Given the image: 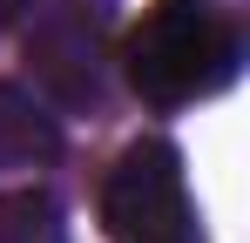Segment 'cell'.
<instances>
[{
    "instance_id": "1",
    "label": "cell",
    "mask_w": 250,
    "mask_h": 243,
    "mask_svg": "<svg viewBox=\"0 0 250 243\" xmlns=\"http://www.w3.org/2000/svg\"><path fill=\"white\" fill-rule=\"evenodd\" d=\"M244 68V40L223 14L196 0H156L122 47V75L149 108H183L223 95Z\"/></svg>"
},
{
    "instance_id": "2",
    "label": "cell",
    "mask_w": 250,
    "mask_h": 243,
    "mask_svg": "<svg viewBox=\"0 0 250 243\" xmlns=\"http://www.w3.org/2000/svg\"><path fill=\"white\" fill-rule=\"evenodd\" d=\"M102 230L115 243H203L196 202L183 182V156L169 142H128L102 176Z\"/></svg>"
},
{
    "instance_id": "3",
    "label": "cell",
    "mask_w": 250,
    "mask_h": 243,
    "mask_svg": "<svg viewBox=\"0 0 250 243\" xmlns=\"http://www.w3.org/2000/svg\"><path fill=\"white\" fill-rule=\"evenodd\" d=\"M108 0H41L27 27V68L54 108H95L108 81Z\"/></svg>"
},
{
    "instance_id": "4",
    "label": "cell",
    "mask_w": 250,
    "mask_h": 243,
    "mask_svg": "<svg viewBox=\"0 0 250 243\" xmlns=\"http://www.w3.org/2000/svg\"><path fill=\"white\" fill-rule=\"evenodd\" d=\"M61 156V122L34 88L0 81V176L7 169H41Z\"/></svg>"
},
{
    "instance_id": "5",
    "label": "cell",
    "mask_w": 250,
    "mask_h": 243,
    "mask_svg": "<svg viewBox=\"0 0 250 243\" xmlns=\"http://www.w3.org/2000/svg\"><path fill=\"white\" fill-rule=\"evenodd\" d=\"M0 243H68L61 202L47 189H7L0 196Z\"/></svg>"
},
{
    "instance_id": "6",
    "label": "cell",
    "mask_w": 250,
    "mask_h": 243,
    "mask_svg": "<svg viewBox=\"0 0 250 243\" xmlns=\"http://www.w3.org/2000/svg\"><path fill=\"white\" fill-rule=\"evenodd\" d=\"M34 7H41V0H0V27H21Z\"/></svg>"
}]
</instances>
